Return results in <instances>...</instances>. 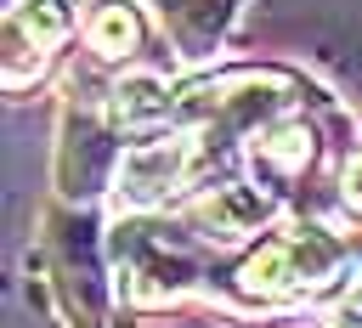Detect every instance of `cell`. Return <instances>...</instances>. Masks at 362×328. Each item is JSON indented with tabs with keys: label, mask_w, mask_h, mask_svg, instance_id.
I'll return each instance as SVG.
<instances>
[{
	"label": "cell",
	"mask_w": 362,
	"mask_h": 328,
	"mask_svg": "<svg viewBox=\"0 0 362 328\" xmlns=\"http://www.w3.org/2000/svg\"><path fill=\"white\" fill-rule=\"evenodd\" d=\"M328 328H362V311H339V317H334Z\"/></svg>",
	"instance_id": "9"
},
{
	"label": "cell",
	"mask_w": 362,
	"mask_h": 328,
	"mask_svg": "<svg viewBox=\"0 0 362 328\" xmlns=\"http://www.w3.org/2000/svg\"><path fill=\"white\" fill-rule=\"evenodd\" d=\"M311 153H317V136H311L305 119H283V124L260 130L255 147H249V158H255V170H260L266 187H288V181H300L305 164H311Z\"/></svg>",
	"instance_id": "3"
},
{
	"label": "cell",
	"mask_w": 362,
	"mask_h": 328,
	"mask_svg": "<svg viewBox=\"0 0 362 328\" xmlns=\"http://www.w3.org/2000/svg\"><path fill=\"white\" fill-rule=\"evenodd\" d=\"M164 17H170V34L181 40V51H187V57H204V51H209V40L221 34L226 0H170V6H164Z\"/></svg>",
	"instance_id": "7"
},
{
	"label": "cell",
	"mask_w": 362,
	"mask_h": 328,
	"mask_svg": "<svg viewBox=\"0 0 362 328\" xmlns=\"http://www.w3.org/2000/svg\"><path fill=\"white\" fill-rule=\"evenodd\" d=\"M187 158H192V147L181 141V136H153V141H136V147H124V158H119V204H130V209H153L158 198H170L175 192V181L187 175Z\"/></svg>",
	"instance_id": "2"
},
{
	"label": "cell",
	"mask_w": 362,
	"mask_h": 328,
	"mask_svg": "<svg viewBox=\"0 0 362 328\" xmlns=\"http://www.w3.org/2000/svg\"><path fill=\"white\" fill-rule=\"evenodd\" d=\"M107 107H113V124L119 130H158L170 119L175 96H170V85L158 74H130V79L113 85V102Z\"/></svg>",
	"instance_id": "5"
},
{
	"label": "cell",
	"mask_w": 362,
	"mask_h": 328,
	"mask_svg": "<svg viewBox=\"0 0 362 328\" xmlns=\"http://www.w3.org/2000/svg\"><path fill=\"white\" fill-rule=\"evenodd\" d=\"M85 40H90L96 57H130V51H141V17H136V6L130 0H102L90 11V23H85Z\"/></svg>",
	"instance_id": "6"
},
{
	"label": "cell",
	"mask_w": 362,
	"mask_h": 328,
	"mask_svg": "<svg viewBox=\"0 0 362 328\" xmlns=\"http://www.w3.org/2000/svg\"><path fill=\"white\" fill-rule=\"evenodd\" d=\"M6 23L23 28L34 45H57L74 28V11H68V0H6Z\"/></svg>",
	"instance_id": "8"
},
{
	"label": "cell",
	"mask_w": 362,
	"mask_h": 328,
	"mask_svg": "<svg viewBox=\"0 0 362 328\" xmlns=\"http://www.w3.org/2000/svg\"><path fill=\"white\" fill-rule=\"evenodd\" d=\"M266 215H272V192H260V187H215V192L198 204V221L209 226V238L260 232Z\"/></svg>",
	"instance_id": "4"
},
{
	"label": "cell",
	"mask_w": 362,
	"mask_h": 328,
	"mask_svg": "<svg viewBox=\"0 0 362 328\" xmlns=\"http://www.w3.org/2000/svg\"><path fill=\"white\" fill-rule=\"evenodd\" d=\"M334 243L317 232H288V238H266L243 266H238V288L255 300H288V294H311L322 283H334Z\"/></svg>",
	"instance_id": "1"
}]
</instances>
